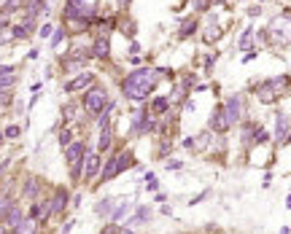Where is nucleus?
<instances>
[{"mask_svg":"<svg viewBox=\"0 0 291 234\" xmlns=\"http://www.w3.org/2000/svg\"><path fill=\"white\" fill-rule=\"evenodd\" d=\"M11 207H14V199L9 194H0V221H6V215H9Z\"/></svg>","mask_w":291,"mask_h":234,"instance_id":"nucleus-26","label":"nucleus"},{"mask_svg":"<svg viewBox=\"0 0 291 234\" xmlns=\"http://www.w3.org/2000/svg\"><path fill=\"white\" fill-rule=\"evenodd\" d=\"M291 132V119L283 111L275 113V129H272V137H275V143H280L283 145V140H286V135Z\"/></svg>","mask_w":291,"mask_h":234,"instance_id":"nucleus-8","label":"nucleus"},{"mask_svg":"<svg viewBox=\"0 0 291 234\" xmlns=\"http://www.w3.org/2000/svg\"><path fill=\"white\" fill-rule=\"evenodd\" d=\"M267 140H270V132L259 127V129L254 132V140H251V145H262V143H267Z\"/></svg>","mask_w":291,"mask_h":234,"instance_id":"nucleus-27","label":"nucleus"},{"mask_svg":"<svg viewBox=\"0 0 291 234\" xmlns=\"http://www.w3.org/2000/svg\"><path fill=\"white\" fill-rule=\"evenodd\" d=\"M148 121H151V113H148V108H135V111H132L130 135H132V137H140L143 132H148Z\"/></svg>","mask_w":291,"mask_h":234,"instance_id":"nucleus-6","label":"nucleus"},{"mask_svg":"<svg viewBox=\"0 0 291 234\" xmlns=\"http://www.w3.org/2000/svg\"><path fill=\"white\" fill-rule=\"evenodd\" d=\"M62 111H65V119H70V121L76 119V108H73V105H65Z\"/></svg>","mask_w":291,"mask_h":234,"instance_id":"nucleus-36","label":"nucleus"},{"mask_svg":"<svg viewBox=\"0 0 291 234\" xmlns=\"http://www.w3.org/2000/svg\"><path fill=\"white\" fill-rule=\"evenodd\" d=\"M11 73H14L11 65H0V78H3V75H11Z\"/></svg>","mask_w":291,"mask_h":234,"instance_id":"nucleus-38","label":"nucleus"},{"mask_svg":"<svg viewBox=\"0 0 291 234\" xmlns=\"http://www.w3.org/2000/svg\"><path fill=\"white\" fill-rule=\"evenodd\" d=\"M167 111H170V100L167 97H154L151 105H148V113H151L154 119H164Z\"/></svg>","mask_w":291,"mask_h":234,"instance_id":"nucleus-11","label":"nucleus"},{"mask_svg":"<svg viewBox=\"0 0 291 234\" xmlns=\"http://www.w3.org/2000/svg\"><path fill=\"white\" fill-rule=\"evenodd\" d=\"M194 108H197V105H194V100H184V111L186 113H194Z\"/></svg>","mask_w":291,"mask_h":234,"instance_id":"nucleus-37","label":"nucleus"},{"mask_svg":"<svg viewBox=\"0 0 291 234\" xmlns=\"http://www.w3.org/2000/svg\"><path fill=\"white\" fill-rule=\"evenodd\" d=\"M25 221V215H22V207L19 205H14L9 210V215H6V226H11V229H17V226Z\"/></svg>","mask_w":291,"mask_h":234,"instance_id":"nucleus-19","label":"nucleus"},{"mask_svg":"<svg viewBox=\"0 0 291 234\" xmlns=\"http://www.w3.org/2000/svg\"><path fill=\"white\" fill-rule=\"evenodd\" d=\"M194 33H197V22H194V19L181 22V27H178V38H189V35H194Z\"/></svg>","mask_w":291,"mask_h":234,"instance_id":"nucleus-24","label":"nucleus"},{"mask_svg":"<svg viewBox=\"0 0 291 234\" xmlns=\"http://www.w3.org/2000/svg\"><path fill=\"white\" fill-rule=\"evenodd\" d=\"M108 103H111V100H108V89L105 87H92L86 89V95H84V111L92 116V119H97L100 113L105 111L108 108Z\"/></svg>","mask_w":291,"mask_h":234,"instance_id":"nucleus-2","label":"nucleus"},{"mask_svg":"<svg viewBox=\"0 0 291 234\" xmlns=\"http://www.w3.org/2000/svg\"><path fill=\"white\" fill-rule=\"evenodd\" d=\"M84 156H86V145L81 140H73L70 145H65V162L70 167V181L78 183V178L84 173Z\"/></svg>","mask_w":291,"mask_h":234,"instance_id":"nucleus-3","label":"nucleus"},{"mask_svg":"<svg viewBox=\"0 0 291 234\" xmlns=\"http://www.w3.org/2000/svg\"><path fill=\"white\" fill-rule=\"evenodd\" d=\"M119 6H122V9H130V6H132V0H119Z\"/></svg>","mask_w":291,"mask_h":234,"instance_id":"nucleus-42","label":"nucleus"},{"mask_svg":"<svg viewBox=\"0 0 291 234\" xmlns=\"http://www.w3.org/2000/svg\"><path fill=\"white\" fill-rule=\"evenodd\" d=\"M92 84H94V75L92 73H78L73 81L65 84V92H68V95H76V92H81V89H89Z\"/></svg>","mask_w":291,"mask_h":234,"instance_id":"nucleus-9","label":"nucleus"},{"mask_svg":"<svg viewBox=\"0 0 291 234\" xmlns=\"http://www.w3.org/2000/svg\"><path fill=\"white\" fill-rule=\"evenodd\" d=\"M267 84L272 87L275 95H283V92H288V87H291V75H275V78H270Z\"/></svg>","mask_w":291,"mask_h":234,"instance_id":"nucleus-18","label":"nucleus"},{"mask_svg":"<svg viewBox=\"0 0 291 234\" xmlns=\"http://www.w3.org/2000/svg\"><path fill=\"white\" fill-rule=\"evenodd\" d=\"M100 234H122V226L111 221V223H105L103 229H100Z\"/></svg>","mask_w":291,"mask_h":234,"instance_id":"nucleus-30","label":"nucleus"},{"mask_svg":"<svg viewBox=\"0 0 291 234\" xmlns=\"http://www.w3.org/2000/svg\"><path fill=\"white\" fill-rule=\"evenodd\" d=\"M184 165H181V162H167V170H181Z\"/></svg>","mask_w":291,"mask_h":234,"instance_id":"nucleus-41","label":"nucleus"},{"mask_svg":"<svg viewBox=\"0 0 291 234\" xmlns=\"http://www.w3.org/2000/svg\"><path fill=\"white\" fill-rule=\"evenodd\" d=\"M14 84H17V75H3V78H0V92H9L11 87H14Z\"/></svg>","mask_w":291,"mask_h":234,"instance_id":"nucleus-28","label":"nucleus"},{"mask_svg":"<svg viewBox=\"0 0 291 234\" xmlns=\"http://www.w3.org/2000/svg\"><path fill=\"white\" fill-rule=\"evenodd\" d=\"M221 35H224V30L218 27L213 19H210V25H208L205 30H202V41H205L208 46H213V43H216V41H218V38H221Z\"/></svg>","mask_w":291,"mask_h":234,"instance_id":"nucleus-15","label":"nucleus"},{"mask_svg":"<svg viewBox=\"0 0 291 234\" xmlns=\"http://www.w3.org/2000/svg\"><path fill=\"white\" fill-rule=\"evenodd\" d=\"M19 132H22L19 127H9V129H6V132H3V135H6V137H9V140H17V137H19Z\"/></svg>","mask_w":291,"mask_h":234,"instance_id":"nucleus-35","label":"nucleus"},{"mask_svg":"<svg viewBox=\"0 0 291 234\" xmlns=\"http://www.w3.org/2000/svg\"><path fill=\"white\" fill-rule=\"evenodd\" d=\"M130 213V202H122V205H116L113 210H111V218H113V223H119V221H124V215Z\"/></svg>","mask_w":291,"mask_h":234,"instance_id":"nucleus-25","label":"nucleus"},{"mask_svg":"<svg viewBox=\"0 0 291 234\" xmlns=\"http://www.w3.org/2000/svg\"><path fill=\"white\" fill-rule=\"evenodd\" d=\"M224 113H226V119H229L232 127L240 124L243 119H246V97L243 95H229V100L224 103Z\"/></svg>","mask_w":291,"mask_h":234,"instance_id":"nucleus-4","label":"nucleus"},{"mask_svg":"<svg viewBox=\"0 0 291 234\" xmlns=\"http://www.w3.org/2000/svg\"><path fill=\"white\" fill-rule=\"evenodd\" d=\"M89 54L94 59H108V57H111V41H108V35H100L97 41L92 43Z\"/></svg>","mask_w":291,"mask_h":234,"instance_id":"nucleus-10","label":"nucleus"},{"mask_svg":"<svg viewBox=\"0 0 291 234\" xmlns=\"http://www.w3.org/2000/svg\"><path fill=\"white\" fill-rule=\"evenodd\" d=\"M254 92H256V97L262 100L264 105H272L275 100L280 97V95H275V92H272V87H270V84H267V81H264V84H259V87H256Z\"/></svg>","mask_w":291,"mask_h":234,"instance_id":"nucleus-13","label":"nucleus"},{"mask_svg":"<svg viewBox=\"0 0 291 234\" xmlns=\"http://www.w3.org/2000/svg\"><path fill=\"white\" fill-rule=\"evenodd\" d=\"M113 207H116V197H105L103 202H97V205H94V213H97V215H108Z\"/></svg>","mask_w":291,"mask_h":234,"instance_id":"nucleus-22","label":"nucleus"},{"mask_svg":"<svg viewBox=\"0 0 291 234\" xmlns=\"http://www.w3.org/2000/svg\"><path fill=\"white\" fill-rule=\"evenodd\" d=\"M0 234H9V231H6V229H0Z\"/></svg>","mask_w":291,"mask_h":234,"instance_id":"nucleus-44","label":"nucleus"},{"mask_svg":"<svg viewBox=\"0 0 291 234\" xmlns=\"http://www.w3.org/2000/svg\"><path fill=\"white\" fill-rule=\"evenodd\" d=\"M259 14H262V9H259V6H254V9H248V17H259Z\"/></svg>","mask_w":291,"mask_h":234,"instance_id":"nucleus-40","label":"nucleus"},{"mask_svg":"<svg viewBox=\"0 0 291 234\" xmlns=\"http://www.w3.org/2000/svg\"><path fill=\"white\" fill-rule=\"evenodd\" d=\"M122 25H124L122 30H124V33H127V35H135V30H138V27H135V22H132V19H124Z\"/></svg>","mask_w":291,"mask_h":234,"instance_id":"nucleus-32","label":"nucleus"},{"mask_svg":"<svg viewBox=\"0 0 291 234\" xmlns=\"http://www.w3.org/2000/svg\"><path fill=\"white\" fill-rule=\"evenodd\" d=\"M100 151H86V156H84V173H81V178L84 181H94V178L100 175Z\"/></svg>","mask_w":291,"mask_h":234,"instance_id":"nucleus-7","label":"nucleus"},{"mask_svg":"<svg viewBox=\"0 0 291 234\" xmlns=\"http://www.w3.org/2000/svg\"><path fill=\"white\" fill-rule=\"evenodd\" d=\"M3 140H6V135H3V132H0V145H3Z\"/></svg>","mask_w":291,"mask_h":234,"instance_id":"nucleus-43","label":"nucleus"},{"mask_svg":"<svg viewBox=\"0 0 291 234\" xmlns=\"http://www.w3.org/2000/svg\"><path fill=\"white\" fill-rule=\"evenodd\" d=\"M164 70L159 67H138L122 81V95L127 100H146L154 95L156 84H159Z\"/></svg>","mask_w":291,"mask_h":234,"instance_id":"nucleus-1","label":"nucleus"},{"mask_svg":"<svg viewBox=\"0 0 291 234\" xmlns=\"http://www.w3.org/2000/svg\"><path fill=\"white\" fill-rule=\"evenodd\" d=\"M251 46H254V27H246V30H243V35H240V41H238V49L248 51Z\"/></svg>","mask_w":291,"mask_h":234,"instance_id":"nucleus-23","label":"nucleus"},{"mask_svg":"<svg viewBox=\"0 0 291 234\" xmlns=\"http://www.w3.org/2000/svg\"><path fill=\"white\" fill-rule=\"evenodd\" d=\"M210 6H213V0H194V9L197 11H208Z\"/></svg>","mask_w":291,"mask_h":234,"instance_id":"nucleus-33","label":"nucleus"},{"mask_svg":"<svg viewBox=\"0 0 291 234\" xmlns=\"http://www.w3.org/2000/svg\"><path fill=\"white\" fill-rule=\"evenodd\" d=\"M49 202H51V215H60L62 210H65V205H68V189H57Z\"/></svg>","mask_w":291,"mask_h":234,"instance_id":"nucleus-12","label":"nucleus"},{"mask_svg":"<svg viewBox=\"0 0 291 234\" xmlns=\"http://www.w3.org/2000/svg\"><path fill=\"white\" fill-rule=\"evenodd\" d=\"M229 119H226V113H224V105H216L213 108V113H210V119H208V129L213 132V135H226L229 132Z\"/></svg>","mask_w":291,"mask_h":234,"instance_id":"nucleus-5","label":"nucleus"},{"mask_svg":"<svg viewBox=\"0 0 291 234\" xmlns=\"http://www.w3.org/2000/svg\"><path fill=\"white\" fill-rule=\"evenodd\" d=\"M19 9H22V0H6V6H3L6 14H14V11H19Z\"/></svg>","mask_w":291,"mask_h":234,"instance_id":"nucleus-29","label":"nucleus"},{"mask_svg":"<svg viewBox=\"0 0 291 234\" xmlns=\"http://www.w3.org/2000/svg\"><path fill=\"white\" fill-rule=\"evenodd\" d=\"M38 191H41V181H38L35 175H27L25 189H22V197L25 199H38Z\"/></svg>","mask_w":291,"mask_h":234,"instance_id":"nucleus-14","label":"nucleus"},{"mask_svg":"<svg viewBox=\"0 0 291 234\" xmlns=\"http://www.w3.org/2000/svg\"><path fill=\"white\" fill-rule=\"evenodd\" d=\"M116 165H119V173H124V170L135 167V153L130 151V148H124V151L116 153Z\"/></svg>","mask_w":291,"mask_h":234,"instance_id":"nucleus-16","label":"nucleus"},{"mask_svg":"<svg viewBox=\"0 0 291 234\" xmlns=\"http://www.w3.org/2000/svg\"><path fill=\"white\" fill-rule=\"evenodd\" d=\"M60 143H62V145H70V143H73V132H70V129H62V132H60Z\"/></svg>","mask_w":291,"mask_h":234,"instance_id":"nucleus-31","label":"nucleus"},{"mask_svg":"<svg viewBox=\"0 0 291 234\" xmlns=\"http://www.w3.org/2000/svg\"><path fill=\"white\" fill-rule=\"evenodd\" d=\"M14 234H38V221L35 218H25V221L14 229Z\"/></svg>","mask_w":291,"mask_h":234,"instance_id":"nucleus-21","label":"nucleus"},{"mask_svg":"<svg viewBox=\"0 0 291 234\" xmlns=\"http://www.w3.org/2000/svg\"><path fill=\"white\" fill-rule=\"evenodd\" d=\"M51 33H54V27H51V25H43V27H41V35H43V38H49Z\"/></svg>","mask_w":291,"mask_h":234,"instance_id":"nucleus-39","label":"nucleus"},{"mask_svg":"<svg viewBox=\"0 0 291 234\" xmlns=\"http://www.w3.org/2000/svg\"><path fill=\"white\" fill-rule=\"evenodd\" d=\"M148 221H151V207H148V205L138 207V210H135V215L130 218V223H135V226H140V223H148Z\"/></svg>","mask_w":291,"mask_h":234,"instance_id":"nucleus-20","label":"nucleus"},{"mask_svg":"<svg viewBox=\"0 0 291 234\" xmlns=\"http://www.w3.org/2000/svg\"><path fill=\"white\" fill-rule=\"evenodd\" d=\"M116 175H119V165H116V156H111V159L105 162L103 173H100V183H108V181H113Z\"/></svg>","mask_w":291,"mask_h":234,"instance_id":"nucleus-17","label":"nucleus"},{"mask_svg":"<svg viewBox=\"0 0 291 234\" xmlns=\"http://www.w3.org/2000/svg\"><path fill=\"white\" fill-rule=\"evenodd\" d=\"M62 38H65V30H57V33H51V46L57 49V46L62 43Z\"/></svg>","mask_w":291,"mask_h":234,"instance_id":"nucleus-34","label":"nucleus"}]
</instances>
